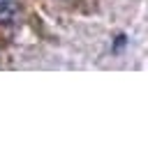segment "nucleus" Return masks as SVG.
Masks as SVG:
<instances>
[{
	"label": "nucleus",
	"instance_id": "1",
	"mask_svg": "<svg viewBox=\"0 0 148 145\" xmlns=\"http://www.w3.org/2000/svg\"><path fill=\"white\" fill-rule=\"evenodd\" d=\"M16 2L14 0H2L0 2V23H14L16 18Z\"/></svg>",
	"mask_w": 148,
	"mask_h": 145
}]
</instances>
